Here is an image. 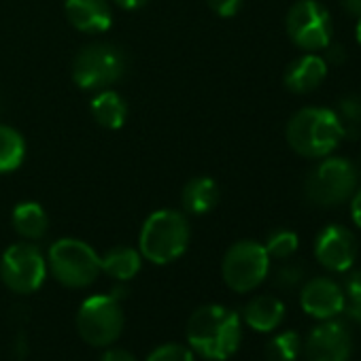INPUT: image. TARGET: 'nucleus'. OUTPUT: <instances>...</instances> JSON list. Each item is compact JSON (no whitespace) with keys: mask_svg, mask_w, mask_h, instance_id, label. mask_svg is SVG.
Wrapping results in <instances>:
<instances>
[{"mask_svg":"<svg viewBox=\"0 0 361 361\" xmlns=\"http://www.w3.org/2000/svg\"><path fill=\"white\" fill-rule=\"evenodd\" d=\"M188 340L192 350H196L204 359L226 361L240 346V317L228 306H200L188 321Z\"/></svg>","mask_w":361,"mask_h":361,"instance_id":"obj_1","label":"nucleus"},{"mask_svg":"<svg viewBox=\"0 0 361 361\" xmlns=\"http://www.w3.org/2000/svg\"><path fill=\"white\" fill-rule=\"evenodd\" d=\"M285 138L298 155L321 159L334 153V149L344 138V132L334 109L306 106L291 115L287 121Z\"/></svg>","mask_w":361,"mask_h":361,"instance_id":"obj_2","label":"nucleus"},{"mask_svg":"<svg viewBox=\"0 0 361 361\" xmlns=\"http://www.w3.org/2000/svg\"><path fill=\"white\" fill-rule=\"evenodd\" d=\"M190 224L183 213L161 209L151 213L140 230V255L157 266L176 262L190 247Z\"/></svg>","mask_w":361,"mask_h":361,"instance_id":"obj_3","label":"nucleus"},{"mask_svg":"<svg viewBox=\"0 0 361 361\" xmlns=\"http://www.w3.org/2000/svg\"><path fill=\"white\" fill-rule=\"evenodd\" d=\"M359 185V172L355 164L344 157H321L304 180V194L308 202L321 209L340 207L350 200Z\"/></svg>","mask_w":361,"mask_h":361,"instance_id":"obj_4","label":"nucleus"},{"mask_svg":"<svg viewBox=\"0 0 361 361\" xmlns=\"http://www.w3.org/2000/svg\"><path fill=\"white\" fill-rule=\"evenodd\" d=\"M47 268L60 285L71 289L90 287L102 272L100 255L77 238L56 240L47 255Z\"/></svg>","mask_w":361,"mask_h":361,"instance_id":"obj_5","label":"nucleus"},{"mask_svg":"<svg viewBox=\"0 0 361 361\" xmlns=\"http://www.w3.org/2000/svg\"><path fill=\"white\" fill-rule=\"evenodd\" d=\"M123 54L111 43H92L73 60V81L81 90L100 92L123 77Z\"/></svg>","mask_w":361,"mask_h":361,"instance_id":"obj_6","label":"nucleus"},{"mask_svg":"<svg viewBox=\"0 0 361 361\" xmlns=\"http://www.w3.org/2000/svg\"><path fill=\"white\" fill-rule=\"evenodd\" d=\"M270 272V255L257 240L234 243L221 262V276L226 285L236 293H249L257 289Z\"/></svg>","mask_w":361,"mask_h":361,"instance_id":"obj_7","label":"nucleus"},{"mask_svg":"<svg viewBox=\"0 0 361 361\" xmlns=\"http://www.w3.org/2000/svg\"><path fill=\"white\" fill-rule=\"evenodd\" d=\"M123 329V308L115 293L90 295L77 312V331L92 346H111Z\"/></svg>","mask_w":361,"mask_h":361,"instance_id":"obj_8","label":"nucleus"},{"mask_svg":"<svg viewBox=\"0 0 361 361\" xmlns=\"http://www.w3.org/2000/svg\"><path fill=\"white\" fill-rule=\"evenodd\" d=\"M285 28L291 43L306 54L325 51V47L331 43L334 28L329 11L317 0H298V3H293L287 11Z\"/></svg>","mask_w":361,"mask_h":361,"instance_id":"obj_9","label":"nucleus"},{"mask_svg":"<svg viewBox=\"0 0 361 361\" xmlns=\"http://www.w3.org/2000/svg\"><path fill=\"white\" fill-rule=\"evenodd\" d=\"M0 276L13 293H35L45 283L47 259L30 243L11 245L0 259Z\"/></svg>","mask_w":361,"mask_h":361,"instance_id":"obj_10","label":"nucleus"},{"mask_svg":"<svg viewBox=\"0 0 361 361\" xmlns=\"http://www.w3.org/2000/svg\"><path fill=\"white\" fill-rule=\"evenodd\" d=\"M355 234L338 224L325 226L314 238V257L329 272H348L357 259Z\"/></svg>","mask_w":361,"mask_h":361,"instance_id":"obj_11","label":"nucleus"},{"mask_svg":"<svg viewBox=\"0 0 361 361\" xmlns=\"http://www.w3.org/2000/svg\"><path fill=\"white\" fill-rule=\"evenodd\" d=\"M304 353L308 361H348L353 340L344 323L336 319L321 321L306 338Z\"/></svg>","mask_w":361,"mask_h":361,"instance_id":"obj_12","label":"nucleus"},{"mask_svg":"<svg viewBox=\"0 0 361 361\" xmlns=\"http://www.w3.org/2000/svg\"><path fill=\"white\" fill-rule=\"evenodd\" d=\"M300 304L306 314H310L317 321H327L338 317L346 308V295L344 289L327 279V276H317L310 279L302 291H300Z\"/></svg>","mask_w":361,"mask_h":361,"instance_id":"obj_13","label":"nucleus"},{"mask_svg":"<svg viewBox=\"0 0 361 361\" xmlns=\"http://www.w3.org/2000/svg\"><path fill=\"white\" fill-rule=\"evenodd\" d=\"M327 68L329 64L325 62V58L317 54H304L287 66L285 77H283L285 87L300 96L310 94L321 87V83L327 77Z\"/></svg>","mask_w":361,"mask_h":361,"instance_id":"obj_14","label":"nucleus"},{"mask_svg":"<svg viewBox=\"0 0 361 361\" xmlns=\"http://www.w3.org/2000/svg\"><path fill=\"white\" fill-rule=\"evenodd\" d=\"M64 11L68 22L87 35L106 32L113 24V11L106 0H66Z\"/></svg>","mask_w":361,"mask_h":361,"instance_id":"obj_15","label":"nucleus"},{"mask_svg":"<svg viewBox=\"0 0 361 361\" xmlns=\"http://www.w3.org/2000/svg\"><path fill=\"white\" fill-rule=\"evenodd\" d=\"M243 319L255 331H274L285 319V304L274 295H257L245 306Z\"/></svg>","mask_w":361,"mask_h":361,"instance_id":"obj_16","label":"nucleus"},{"mask_svg":"<svg viewBox=\"0 0 361 361\" xmlns=\"http://www.w3.org/2000/svg\"><path fill=\"white\" fill-rule=\"evenodd\" d=\"M219 198H221L219 185L211 176H194L183 188V194H180L183 209L192 215L211 213L219 204Z\"/></svg>","mask_w":361,"mask_h":361,"instance_id":"obj_17","label":"nucleus"},{"mask_svg":"<svg viewBox=\"0 0 361 361\" xmlns=\"http://www.w3.org/2000/svg\"><path fill=\"white\" fill-rule=\"evenodd\" d=\"M140 266H142V255L132 247H113L111 251L104 253V257H100L102 272L119 283L132 281L140 272Z\"/></svg>","mask_w":361,"mask_h":361,"instance_id":"obj_18","label":"nucleus"},{"mask_svg":"<svg viewBox=\"0 0 361 361\" xmlns=\"http://www.w3.org/2000/svg\"><path fill=\"white\" fill-rule=\"evenodd\" d=\"M92 115L98 126L106 130H119L128 119V104L117 92L100 90L92 100Z\"/></svg>","mask_w":361,"mask_h":361,"instance_id":"obj_19","label":"nucleus"},{"mask_svg":"<svg viewBox=\"0 0 361 361\" xmlns=\"http://www.w3.org/2000/svg\"><path fill=\"white\" fill-rule=\"evenodd\" d=\"M13 230L26 240H39L49 230V217L39 202H22L11 215Z\"/></svg>","mask_w":361,"mask_h":361,"instance_id":"obj_20","label":"nucleus"},{"mask_svg":"<svg viewBox=\"0 0 361 361\" xmlns=\"http://www.w3.org/2000/svg\"><path fill=\"white\" fill-rule=\"evenodd\" d=\"M24 157H26L24 136L16 128L0 123V174L18 170Z\"/></svg>","mask_w":361,"mask_h":361,"instance_id":"obj_21","label":"nucleus"},{"mask_svg":"<svg viewBox=\"0 0 361 361\" xmlns=\"http://www.w3.org/2000/svg\"><path fill=\"white\" fill-rule=\"evenodd\" d=\"M336 115H338L344 136H350V138L361 136V96L359 94L344 96L338 102Z\"/></svg>","mask_w":361,"mask_h":361,"instance_id":"obj_22","label":"nucleus"},{"mask_svg":"<svg viewBox=\"0 0 361 361\" xmlns=\"http://www.w3.org/2000/svg\"><path fill=\"white\" fill-rule=\"evenodd\" d=\"M302 350V340L295 331H283L266 344L268 361H295Z\"/></svg>","mask_w":361,"mask_h":361,"instance_id":"obj_23","label":"nucleus"},{"mask_svg":"<svg viewBox=\"0 0 361 361\" xmlns=\"http://www.w3.org/2000/svg\"><path fill=\"white\" fill-rule=\"evenodd\" d=\"M298 234L291 230H274L266 240V253L270 259H289L298 251Z\"/></svg>","mask_w":361,"mask_h":361,"instance_id":"obj_24","label":"nucleus"},{"mask_svg":"<svg viewBox=\"0 0 361 361\" xmlns=\"http://www.w3.org/2000/svg\"><path fill=\"white\" fill-rule=\"evenodd\" d=\"M147 361H194V353L176 342H168L149 353Z\"/></svg>","mask_w":361,"mask_h":361,"instance_id":"obj_25","label":"nucleus"},{"mask_svg":"<svg viewBox=\"0 0 361 361\" xmlns=\"http://www.w3.org/2000/svg\"><path fill=\"white\" fill-rule=\"evenodd\" d=\"M207 3L219 18H234L243 7V0H207Z\"/></svg>","mask_w":361,"mask_h":361,"instance_id":"obj_26","label":"nucleus"},{"mask_svg":"<svg viewBox=\"0 0 361 361\" xmlns=\"http://www.w3.org/2000/svg\"><path fill=\"white\" fill-rule=\"evenodd\" d=\"M344 295H348L350 304H361V270H353L346 276Z\"/></svg>","mask_w":361,"mask_h":361,"instance_id":"obj_27","label":"nucleus"},{"mask_svg":"<svg viewBox=\"0 0 361 361\" xmlns=\"http://www.w3.org/2000/svg\"><path fill=\"white\" fill-rule=\"evenodd\" d=\"M300 279H302V268H298L295 264L283 266L276 274V283L281 287H293L295 283H300Z\"/></svg>","mask_w":361,"mask_h":361,"instance_id":"obj_28","label":"nucleus"},{"mask_svg":"<svg viewBox=\"0 0 361 361\" xmlns=\"http://www.w3.org/2000/svg\"><path fill=\"white\" fill-rule=\"evenodd\" d=\"M325 62L327 64H334V66H340V64H344L346 62V49H344V45H340V43H329L327 47H325Z\"/></svg>","mask_w":361,"mask_h":361,"instance_id":"obj_29","label":"nucleus"},{"mask_svg":"<svg viewBox=\"0 0 361 361\" xmlns=\"http://www.w3.org/2000/svg\"><path fill=\"white\" fill-rule=\"evenodd\" d=\"M98 361H138V359L126 348H106Z\"/></svg>","mask_w":361,"mask_h":361,"instance_id":"obj_30","label":"nucleus"},{"mask_svg":"<svg viewBox=\"0 0 361 361\" xmlns=\"http://www.w3.org/2000/svg\"><path fill=\"white\" fill-rule=\"evenodd\" d=\"M350 219L353 224L361 230V185H357L355 194L350 196Z\"/></svg>","mask_w":361,"mask_h":361,"instance_id":"obj_31","label":"nucleus"},{"mask_svg":"<svg viewBox=\"0 0 361 361\" xmlns=\"http://www.w3.org/2000/svg\"><path fill=\"white\" fill-rule=\"evenodd\" d=\"M342 9L350 18H361V0H342Z\"/></svg>","mask_w":361,"mask_h":361,"instance_id":"obj_32","label":"nucleus"},{"mask_svg":"<svg viewBox=\"0 0 361 361\" xmlns=\"http://www.w3.org/2000/svg\"><path fill=\"white\" fill-rule=\"evenodd\" d=\"M115 3L121 7V9H128V11H136L140 7H145L149 0H115Z\"/></svg>","mask_w":361,"mask_h":361,"instance_id":"obj_33","label":"nucleus"},{"mask_svg":"<svg viewBox=\"0 0 361 361\" xmlns=\"http://www.w3.org/2000/svg\"><path fill=\"white\" fill-rule=\"evenodd\" d=\"M355 37H357V43L361 47V18L357 20V28H355Z\"/></svg>","mask_w":361,"mask_h":361,"instance_id":"obj_34","label":"nucleus"}]
</instances>
